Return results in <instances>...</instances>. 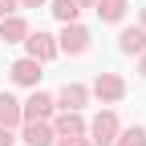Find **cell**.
I'll return each instance as SVG.
<instances>
[{
    "label": "cell",
    "mask_w": 146,
    "mask_h": 146,
    "mask_svg": "<svg viewBox=\"0 0 146 146\" xmlns=\"http://www.w3.org/2000/svg\"><path fill=\"white\" fill-rule=\"evenodd\" d=\"M138 73H142V77H146V53H142V65H138Z\"/></svg>",
    "instance_id": "obj_20"
},
{
    "label": "cell",
    "mask_w": 146,
    "mask_h": 146,
    "mask_svg": "<svg viewBox=\"0 0 146 146\" xmlns=\"http://www.w3.org/2000/svg\"><path fill=\"white\" fill-rule=\"evenodd\" d=\"M57 49H65V53H73V57H77V53L89 49V33H85L81 25H65V33L57 36Z\"/></svg>",
    "instance_id": "obj_4"
},
{
    "label": "cell",
    "mask_w": 146,
    "mask_h": 146,
    "mask_svg": "<svg viewBox=\"0 0 146 146\" xmlns=\"http://www.w3.org/2000/svg\"><path fill=\"white\" fill-rule=\"evenodd\" d=\"M53 134L57 138H69V134H85V122H81V114H73V110H65V114L53 122Z\"/></svg>",
    "instance_id": "obj_9"
},
{
    "label": "cell",
    "mask_w": 146,
    "mask_h": 146,
    "mask_svg": "<svg viewBox=\"0 0 146 146\" xmlns=\"http://www.w3.org/2000/svg\"><path fill=\"white\" fill-rule=\"evenodd\" d=\"M114 146H146V130H142V126H130V130H118Z\"/></svg>",
    "instance_id": "obj_15"
},
{
    "label": "cell",
    "mask_w": 146,
    "mask_h": 146,
    "mask_svg": "<svg viewBox=\"0 0 146 146\" xmlns=\"http://www.w3.org/2000/svg\"><path fill=\"white\" fill-rule=\"evenodd\" d=\"M57 146H89L85 134H69V138H57Z\"/></svg>",
    "instance_id": "obj_16"
},
{
    "label": "cell",
    "mask_w": 146,
    "mask_h": 146,
    "mask_svg": "<svg viewBox=\"0 0 146 146\" xmlns=\"http://www.w3.org/2000/svg\"><path fill=\"white\" fill-rule=\"evenodd\" d=\"M0 146H12V130H4V126H0Z\"/></svg>",
    "instance_id": "obj_18"
},
{
    "label": "cell",
    "mask_w": 146,
    "mask_h": 146,
    "mask_svg": "<svg viewBox=\"0 0 146 146\" xmlns=\"http://www.w3.org/2000/svg\"><path fill=\"white\" fill-rule=\"evenodd\" d=\"M118 45H122V53H146V33L142 29H122V36H118Z\"/></svg>",
    "instance_id": "obj_12"
},
{
    "label": "cell",
    "mask_w": 146,
    "mask_h": 146,
    "mask_svg": "<svg viewBox=\"0 0 146 146\" xmlns=\"http://www.w3.org/2000/svg\"><path fill=\"white\" fill-rule=\"evenodd\" d=\"M53 138L57 134H53V126H45V122H29L25 126V142L29 146H53Z\"/></svg>",
    "instance_id": "obj_11"
},
{
    "label": "cell",
    "mask_w": 146,
    "mask_h": 146,
    "mask_svg": "<svg viewBox=\"0 0 146 146\" xmlns=\"http://www.w3.org/2000/svg\"><path fill=\"white\" fill-rule=\"evenodd\" d=\"M16 12V0H0V21H4V16H12Z\"/></svg>",
    "instance_id": "obj_17"
},
{
    "label": "cell",
    "mask_w": 146,
    "mask_h": 146,
    "mask_svg": "<svg viewBox=\"0 0 146 146\" xmlns=\"http://www.w3.org/2000/svg\"><path fill=\"white\" fill-rule=\"evenodd\" d=\"M16 4H25V8H41L45 0H16Z\"/></svg>",
    "instance_id": "obj_19"
},
{
    "label": "cell",
    "mask_w": 146,
    "mask_h": 146,
    "mask_svg": "<svg viewBox=\"0 0 146 146\" xmlns=\"http://www.w3.org/2000/svg\"><path fill=\"white\" fill-rule=\"evenodd\" d=\"M25 36H29V25L21 16H4V21H0V41L4 45H16V41H25Z\"/></svg>",
    "instance_id": "obj_7"
},
{
    "label": "cell",
    "mask_w": 146,
    "mask_h": 146,
    "mask_svg": "<svg viewBox=\"0 0 146 146\" xmlns=\"http://www.w3.org/2000/svg\"><path fill=\"white\" fill-rule=\"evenodd\" d=\"M142 33H146V8H142Z\"/></svg>",
    "instance_id": "obj_22"
},
{
    "label": "cell",
    "mask_w": 146,
    "mask_h": 146,
    "mask_svg": "<svg viewBox=\"0 0 146 146\" xmlns=\"http://www.w3.org/2000/svg\"><path fill=\"white\" fill-rule=\"evenodd\" d=\"M25 45H29V57L33 61H53V57H57V36H49V33H29L25 36Z\"/></svg>",
    "instance_id": "obj_2"
},
{
    "label": "cell",
    "mask_w": 146,
    "mask_h": 146,
    "mask_svg": "<svg viewBox=\"0 0 146 146\" xmlns=\"http://www.w3.org/2000/svg\"><path fill=\"white\" fill-rule=\"evenodd\" d=\"M21 122H25L21 102L8 98V94H0V126H4V130H12V126H21Z\"/></svg>",
    "instance_id": "obj_8"
},
{
    "label": "cell",
    "mask_w": 146,
    "mask_h": 146,
    "mask_svg": "<svg viewBox=\"0 0 146 146\" xmlns=\"http://www.w3.org/2000/svg\"><path fill=\"white\" fill-rule=\"evenodd\" d=\"M21 114H25V122H45V118L53 114V98H49V94H36V89H33V98L21 106Z\"/></svg>",
    "instance_id": "obj_5"
},
{
    "label": "cell",
    "mask_w": 146,
    "mask_h": 146,
    "mask_svg": "<svg viewBox=\"0 0 146 146\" xmlns=\"http://www.w3.org/2000/svg\"><path fill=\"white\" fill-rule=\"evenodd\" d=\"M94 4H98V16H102V21H122L126 8H130L126 0H94Z\"/></svg>",
    "instance_id": "obj_14"
},
{
    "label": "cell",
    "mask_w": 146,
    "mask_h": 146,
    "mask_svg": "<svg viewBox=\"0 0 146 146\" xmlns=\"http://www.w3.org/2000/svg\"><path fill=\"white\" fill-rule=\"evenodd\" d=\"M94 94H98L102 102H122V98H126V81L118 77V73H98Z\"/></svg>",
    "instance_id": "obj_3"
},
{
    "label": "cell",
    "mask_w": 146,
    "mask_h": 146,
    "mask_svg": "<svg viewBox=\"0 0 146 146\" xmlns=\"http://www.w3.org/2000/svg\"><path fill=\"white\" fill-rule=\"evenodd\" d=\"M89 134H94V138H89V146H114V138H118V118L110 114V110H106V114H98L94 126H89Z\"/></svg>",
    "instance_id": "obj_1"
},
{
    "label": "cell",
    "mask_w": 146,
    "mask_h": 146,
    "mask_svg": "<svg viewBox=\"0 0 146 146\" xmlns=\"http://www.w3.org/2000/svg\"><path fill=\"white\" fill-rule=\"evenodd\" d=\"M12 81H16V85H33V89H36V81H41V61H33V57L16 61V65H12Z\"/></svg>",
    "instance_id": "obj_6"
},
{
    "label": "cell",
    "mask_w": 146,
    "mask_h": 146,
    "mask_svg": "<svg viewBox=\"0 0 146 146\" xmlns=\"http://www.w3.org/2000/svg\"><path fill=\"white\" fill-rule=\"evenodd\" d=\"M89 4H94V0H77V8H89Z\"/></svg>",
    "instance_id": "obj_21"
},
{
    "label": "cell",
    "mask_w": 146,
    "mask_h": 146,
    "mask_svg": "<svg viewBox=\"0 0 146 146\" xmlns=\"http://www.w3.org/2000/svg\"><path fill=\"white\" fill-rule=\"evenodd\" d=\"M53 16H57L61 25H77L81 8H77V0H53Z\"/></svg>",
    "instance_id": "obj_13"
},
{
    "label": "cell",
    "mask_w": 146,
    "mask_h": 146,
    "mask_svg": "<svg viewBox=\"0 0 146 146\" xmlns=\"http://www.w3.org/2000/svg\"><path fill=\"white\" fill-rule=\"evenodd\" d=\"M53 106H61V110H73V114H77V110L85 106V85H77V81H69V85L61 89V98L53 102Z\"/></svg>",
    "instance_id": "obj_10"
}]
</instances>
